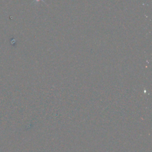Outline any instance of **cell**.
<instances>
[{
    "label": "cell",
    "mask_w": 152,
    "mask_h": 152,
    "mask_svg": "<svg viewBox=\"0 0 152 152\" xmlns=\"http://www.w3.org/2000/svg\"><path fill=\"white\" fill-rule=\"evenodd\" d=\"M40 1H42L45 4H46V5H48L46 2H45V1H44V0H33L32 2H31V4H33V5H37L39 3V2Z\"/></svg>",
    "instance_id": "6da1fadb"
}]
</instances>
